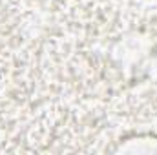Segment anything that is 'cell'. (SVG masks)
<instances>
[{
	"mask_svg": "<svg viewBox=\"0 0 157 155\" xmlns=\"http://www.w3.org/2000/svg\"><path fill=\"white\" fill-rule=\"evenodd\" d=\"M117 152L124 153H157V137L154 135H135L121 141Z\"/></svg>",
	"mask_w": 157,
	"mask_h": 155,
	"instance_id": "6da1fadb",
	"label": "cell"
}]
</instances>
